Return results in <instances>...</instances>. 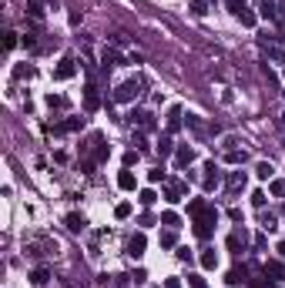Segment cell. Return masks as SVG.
Here are the masks:
<instances>
[{
	"mask_svg": "<svg viewBox=\"0 0 285 288\" xmlns=\"http://www.w3.org/2000/svg\"><path fill=\"white\" fill-rule=\"evenodd\" d=\"M259 14L265 17V20H275L278 17V4L275 0H259Z\"/></svg>",
	"mask_w": 285,
	"mask_h": 288,
	"instance_id": "12",
	"label": "cell"
},
{
	"mask_svg": "<svg viewBox=\"0 0 285 288\" xmlns=\"http://www.w3.org/2000/svg\"><path fill=\"white\" fill-rule=\"evenodd\" d=\"M225 4H228V10H232V14H235L245 27H252V24H255V14L245 7V0H225Z\"/></svg>",
	"mask_w": 285,
	"mask_h": 288,
	"instance_id": "3",
	"label": "cell"
},
{
	"mask_svg": "<svg viewBox=\"0 0 285 288\" xmlns=\"http://www.w3.org/2000/svg\"><path fill=\"white\" fill-rule=\"evenodd\" d=\"M14 77H34V67H24V64L14 67Z\"/></svg>",
	"mask_w": 285,
	"mask_h": 288,
	"instance_id": "33",
	"label": "cell"
},
{
	"mask_svg": "<svg viewBox=\"0 0 285 288\" xmlns=\"http://www.w3.org/2000/svg\"><path fill=\"white\" fill-rule=\"evenodd\" d=\"M118 61H121V57H118V50H101V67H104V71H107V67H114V64H118Z\"/></svg>",
	"mask_w": 285,
	"mask_h": 288,
	"instance_id": "19",
	"label": "cell"
},
{
	"mask_svg": "<svg viewBox=\"0 0 285 288\" xmlns=\"http://www.w3.org/2000/svg\"><path fill=\"white\" fill-rule=\"evenodd\" d=\"M188 285H191V288H208V285H205V278H202V275H188Z\"/></svg>",
	"mask_w": 285,
	"mask_h": 288,
	"instance_id": "35",
	"label": "cell"
},
{
	"mask_svg": "<svg viewBox=\"0 0 285 288\" xmlns=\"http://www.w3.org/2000/svg\"><path fill=\"white\" fill-rule=\"evenodd\" d=\"M191 10H195V14H205V0H191Z\"/></svg>",
	"mask_w": 285,
	"mask_h": 288,
	"instance_id": "40",
	"label": "cell"
},
{
	"mask_svg": "<svg viewBox=\"0 0 285 288\" xmlns=\"http://www.w3.org/2000/svg\"><path fill=\"white\" fill-rule=\"evenodd\" d=\"M278 128H282V131H285V114H282V121H278Z\"/></svg>",
	"mask_w": 285,
	"mask_h": 288,
	"instance_id": "42",
	"label": "cell"
},
{
	"mask_svg": "<svg viewBox=\"0 0 285 288\" xmlns=\"http://www.w3.org/2000/svg\"><path fill=\"white\" fill-rule=\"evenodd\" d=\"M245 278H248V272H245V268H232V272L225 275V281H228V285H242Z\"/></svg>",
	"mask_w": 285,
	"mask_h": 288,
	"instance_id": "21",
	"label": "cell"
},
{
	"mask_svg": "<svg viewBox=\"0 0 285 288\" xmlns=\"http://www.w3.org/2000/svg\"><path fill=\"white\" fill-rule=\"evenodd\" d=\"M161 248H175V228L161 235Z\"/></svg>",
	"mask_w": 285,
	"mask_h": 288,
	"instance_id": "31",
	"label": "cell"
},
{
	"mask_svg": "<svg viewBox=\"0 0 285 288\" xmlns=\"http://www.w3.org/2000/svg\"><path fill=\"white\" fill-rule=\"evenodd\" d=\"M202 268H208V272L218 268V251H215V248H205L202 251Z\"/></svg>",
	"mask_w": 285,
	"mask_h": 288,
	"instance_id": "16",
	"label": "cell"
},
{
	"mask_svg": "<svg viewBox=\"0 0 285 288\" xmlns=\"http://www.w3.org/2000/svg\"><path fill=\"white\" fill-rule=\"evenodd\" d=\"M47 104H50V107H67V97H61V94H47Z\"/></svg>",
	"mask_w": 285,
	"mask_h": 288,
	"instance_id": "30",
	"label": "cell"
},
{
	"mask_svg": "<svg viewBox=\"0 0 285 288\" xmlns=\"http://www.w3.org/2000/svg\"><path fill=\"white\" fill-rule=\"evenodd\" d=\"M77 128H84V118H71V121H64V124H57L54 134H67V131H77Z\"/></svg>",
	"mask_w": 285,
	"mask_h": 288,
	"instance_id": "15",
	"label": "cell"
},
{
	"mask_svg": "<svg viewBox=\"0 0 285 288\" xmlns=\"http://www.w3.org/2000/svg\"><path fill=\"white\" fill-rule=\"evenodd\" d=\"M138 158H141V151H128V154H124V168H131V164H138Z\"/></svg>",
	"mask_w": 285,
	"mask_h": 288,
	"instance_id": "32",
	"label": "cell"
},
{
	"mask_svg": "<svg viewBox=\"0 0 285 288\" xmlns=\"http://www.w3.org/2000/svg\"><path fill=\"white\" fill-rule=\"evenodd\" d=\"M141 255H145V235H131V238H128V258H141Z\"/></svg>",
	"mask_w": 285,
	"mask_h": 288,
	"instance_id": "9",
	"label": "cell"
},
{
	"mask_svg": "<svg viewBox=\"0 0 285 288\" xmlns=\"http://www.w3.org/2000/svg\"><path fill=\"white\" fill-rule=\"evenodd\" d=\"M27 14H31L34 20H41V17H44V10H41V4H37V0H31V4H27Z\"/></svg>",
	"mask_w": 285,
	"mask_h": 288,
	"instance_id": "28",
	"label": "cell"
},
{
	"mask_svg": "<svg viewBox=\"0 0 285 288\" xmlns=\"http://www.w3.org/2000/svg\"><path fill=\"white\" fill-rule=\"evenodd\" d=\"M275 288H278V285H275Z\"/></svg>",
	"mask_w": 285,
	"mask_h": 288,
	"instance_id": "43",
	"label": "cell"
},
{
	"mask_svg": "<svg viewBox=\"0 0 285 288\" xmlns=\"http://www.w3.org/2000/svg\"><path fill=\"white\" fill-rule=\"evenodd\" d=\"M262 228H265V232H275V228H278V218L275 215H262Z\"/></svg>",
	"mask_w": 285,
	"mask_h": 288,
	"instance_id": "27",
	"label": "cell"
},
{
	"mask_svg": "<svg viewBox=\"0 0 285 288\" xmlns=\"http://www.w3.org/2000/svg\"><path fill=\"white\" fill-rule=\"evenodd\" d=\"M178 128H181V107L175 104V107L168 111V134H171V131H178Z\"/></svg>",
	"mask_w": 285,
	"mask_h": 288,
	"instance_id": "18",
	"label": "cell"
},
{
	"mask_svg": "<svg viewBox=\"0 0 285 288\" xmlns=\"http://www.w3.org/2000/svg\"><path fill=\"white\" fill-rule=\"evenodd\" d=\"M161 224H168V228H178V215H175V211H164V215H161Z\"/></svg>",
	"mask_w": 285,
	"mask_h": 288,
	"instance_id": "29",
	"label": "cell"
},
{
	"mask_svg": "<svg viewBox=\"0 0 285 288\" xmlns=\"http://www.w3.org/2000/svg\"><path fill=\"white\" fill-rule=\"evenodd\" d=\"M252 205H255V208H265V194L255 191V194H252Z\"/></svg>",
	"mask_w": 285,
	"mask_h": 288,
	"instance_id": "37",
	"label": "cell"
},
{
	"mask_svg": "<svg viewBox=\"0 0 285 288\" xmlns=\"http://www.w3.org/2000/svg\"><path fill=\"white\" fill-rule=\"evenodd\" d=\"M265 275H275V278H285V265H282V262H265Z\"/></svg>",
	"mask_w": 285,
	"mask_h": 288,
	"instance_id": "22",
	"label": "cell"
},
{
	"mask_svg": "<svg viewBox=\"0 0 285 288\" xmlns=\"http://www.w3.org/2000/svg\"><path fill=\"white\" fill-rule=\"evenodd\" d=\"M64 221H67V228H71V232H84V224H88V221H84V215H77V211H71Z\"/></svg>",
	"mask_w": 285,
	"mask_h": 288,
	"instance_id": "17",
	"label": "cell"
},
{
	"mask_svg": "<svg viewBox=\"0 0 285 288\" xmlns=\"http://www.w3.org/2000/svg\"><path fill=\"white\" fill-rule=\"evenodd\" d=\"M245 184H248L245 171H232V175H228V181H225V191H228V194H242Z\"/></svg>",
	"mask_w": 285,
	"mask_h": 288,
	"instance_id": "4",
	"label": "cell"
},
{
	"mask_svg": "<svg viewBox=\"0 0 285 288\" xmlns=\"http://www.w3.org/2000/svg\"><path fill=\"white\" fill-rule=\"evenodd\" d=\"M128 118H131V124H138L141 131H155V118H151L148 111H131Z\"/></svg>",
	"mask_w": 285,
	"mask_h": 288,
	"instance_id": "8",
	"label": "cell"
},
{
	"mask_svg": "<svg viewBox=\"0 0 285 288\" xmlns=\"http://www.w3.org/2000/svg\"><path fill=\"white\" fill-rule=\"evenodd\" d=\"M148 178H151V181L158 184V181H164V171H161V168H155V171H151V175H148Z\"/></svg>",
	"mask_w": 285,
	"mask_h": 288,
	"instance_id": "39",
	"label": "cell"
},
{
	"mask_svg": "<svg viewBox=\"0 0 285 288\" xmlns=\"http://www.w3.org/2000/svg\"><path fill=\"white\" fill-rule=\"evenodd\" d=\"M218 181H221L218 168H215V161H208V164H205V181H202V188H205V191H215V188H218Z\"/></svg>",
	"mask_w": 285,
	"mask_h": 288,
	"instance_id": "6",
	"label": "cell"
},
{
	"mask_svg": "<svg viewBox=\"0 0 285 288\" xmlns=\"http://www.w3.org/2000/svg\"><path fill=\"white\" fill-rule=\"evenodd\" d=\"M272 171H275V168H272L269 161H259V168H255V175H259L262 181H269V178H272Z\"/></svg>",
	"mask_w": 285,
	"mask_h": 288,
	"instance_id": "23",
	"label": "cell"
},
{
	"mask_svg": "<svg viewBox=\"0 0 285 288\" xmlns=\"http://www.w3.org/2000/svg\"><path fill=\"white\" fill-rule=\"evenodd\" d=\"M191 161H195V151H191L188 144H181V148H178V154H175V164H178V168H188Z\"/></svg>",
	"mask_w": 285,
	"mask_h": 288,
	"instance_id": "11",
	"label": "cell"
},
{
	"mask_svg": "<svg viewBox=\"0 0 285 288\" xmlns=\"http://www.w3.org/2000/svg\"><path fill=\"white\" fill-rule=\"evenodd\" d=\"M272 194H275V198H282V194H285V181H272Z\"/></svg>",
	"mask_w": 285,
	"mask_h": 288,
	"instance_id": "36",
	"label": "cell"
},
{
	"mask_svg": "<svg viewBox=\"0 0 285 288\" xmlns=\"http://www.w3.org/2000/svg\"><path fill=\"white\" fill-rule=\"evenodd\" d=\"M188 191V184L185 181H168V188H164V198L168 201H181V194Z\"/></svg>",
	"mask_w": 285,
	"mask_h": 288,
	"instance_id": "10",
	"label": "cell"
},
{
	"mask_svg": "<svg viewBox=\"0 0 285 288\" xmlns=\"http://www.w3.org/2000/svg\"><path fill=\"white\" fill-rule=\"evenodd\" d=\"M155 198H158V194L151 191V188H145V191L138 194V201H141V205H145V208H151V205H155Z\"/></svg>",
	"mask_w": 285,
	"mask_h": 288,
	"instance_id": "26",
	"label": "cell"
},
{
	"mask_svg": "<svg viewBox=\"0 0 285 288\" xmlns=\"http://www.w3.org/2000/svg\"><path fill=\"white\" fill-rule=\"evenodd\" d=\"M245 245H248V235L245 232H232L228 235V251H232V255H242Z\"/></svg>",
	"mask_w": 285,
	"mask_h": 288,
	"instance_id": "7",
	"label": "cell"
},
{
	"mask_svg": "<svg viewBox=\"0 0 285 288\" xmlns=\"http://www.w3.org/2000/svg\"><path fill=\"white\" fill-rule=\"evenodd\" d=\"M134 175H131V171H121V175H118V188H124V191H134Z\"/></svg>",
	"mask_w": 285,
	"mask_h": 288,
	"instance_id": "20",
	"label": "cell"
},
{
	"mask_svg": "<svg viewBox=\"0 0 285 288\" xmlns=\"http://www.w3.org/2000/svg\"><path fill=\"white\" fill-rule=\"evenodd\" d=\"M141 88H145V80H141V77H131V80H124V84H118V88H114L111 101H114V104H131V101L141 94Z\"/></svg>",
	"mask_w": 285,
	"mask_h": 288,
	"instance_id": "2",
	"label": "cell"
},
{
	"mask_svg": "<svg viewBox=\"0 0 285 288\" xmlns=\"http://www.w3.org/2000/svg\"><path fill=\"white\" fill-rule=\"evenodd\" d=\"M171 151H175V144H171V137H168V134H164V137H161V141H158V154H161V158H168V154H171Z\"/></svg>",
	"mask_w": 285,
	"mask_h": 288,
	"instance_id": "24",
	"label": "cell"
},
{
	"mask_svg": "<svg viewBox=\"0 0 285 288\" xmlns=\"http://www.w3.org/2000/svg\"><path fill=\"white\" fill-rule=\"evenodd\" d=\"M175 255H178V262H191V251H188V248H178Z\"/></svg>",
	"mask_w": 285,
	"mask_h": 288,
	"instance_id": "38",
	"label": "cell"
},
{
	"mask_svg": "<svg viewBox=\"0 0 285 288\" xmlns=\"http://www.w3.org/2000/svg\"><path fill=\"white\" fill-rule=\"evenodd\" d=\"M225 161H228V164H245V161H248V151H245V148H242V151H238V148H228Z\"/></svg>",
	"mask_w": 285,
	"mask_h": 288,
	"instance_id": "14",
	"label": "cell"
},
{
	"mask_svg": "<svg viewBox=\"0 0 285 288\" xmlns=\"http://www.w3.org/2000/svg\"><path fill=\"white\" fill-rule=\"evenodd\" d=\"M47 278H50V272H47V268H34V272H31V281H34V285H44Z\"/></svg>",
	"mask_w": 285,
	"mask_h": 288,
	"instance_id": "25",
	"label": "cell"
},
{
	"mask_svg": "<svg viewBox=\"0 0 285 288\" xmlns=\"http://www.w3.org/2000/svg\"><path fill=\"white\" fill-rule=\"evenodd\" d=\"M98 104H101L98 88H94V84H88V91H84V107H88V111H98Z\"/></svg>",
	"mask_w": 285,
	"mask_h": 288,
	"instance_id": "13",
	"label": "cell"
},
{
	"mask_svg": "<svg viewBox=\"0 0 285 288\" xmlns=\"http://www.w3.org/2000/svg\"><path fill=\"white\" fill-rule=\"evenodd\" d=\"M74 64H77L74 57H61V64L54 67V77H57V80H67V77H74V74H77V67H74Z\"/></svg>",
	"mask_w": 285,
	"mask_h": 288,
	"instance_id": "5",
	"label": "cell"
},
{
	"mask_svg": "<svg viewBox=\"0 0 285 288\" xmlns=\"http://www.w3.org/2000/svg\"><path fill=\"white\" fill-rule=\"evenodd\" d=\"M114 215H118V218H128L131 215V205H128V201H121V205L114 208Z\"/></svg>",
	"mask_w": 285,
	"mask_h": 288,
	"instance_id": "34",
	"label": "cell"
},
{
	"mask_svg": "<svg viewBox=\"0 0 285 288\" xmlns=\"http://www.w3.org/2000/svg\"><path fill=\"white\" fill-rule=\"evenodd\" d=\"M275 251H278V255L285 258V241H278V248H275Z\"/></svg>",
	"mask_w": 285,
	"mask_h": 288,
	"instance_id": "41",
	"label": "cell"
},
{
	"mask_svg": "<svg viewBox=\"0 0 285 288\" xmlns=\"http://www.w3.org/2000/svg\"><path fill=\"white\" fill-rule=\"evenodd\" d=\"M188 211L195 215V235L198 238H208V235L215 232V221H218V211L212 208V205H205L202 198H195L191 205H188Z\"/></svg>",
	"mask_w": 285,
	"mask_h": 288,
	"instance_id": "1",
	"label": "cell"
}]
</instances>
